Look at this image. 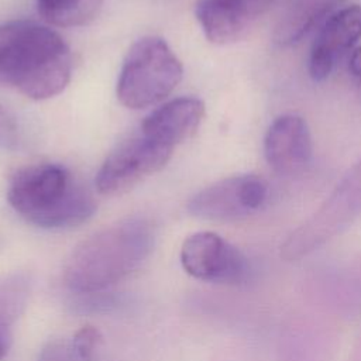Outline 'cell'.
Wrapping results in <instances>:
<instances>
[{"instance_id": "cell-1", "label": "cell", "mask_w": 361, "mask_h": 361, "mask_svg": "<svg viewBox=\"0 0 361 361\" xmlns=\"http://www.w3.org/2000/svg\"><path fill=\"white\" fill-rule=\"evenodd\" d=\"M155 228L145 217H128L82 240L65 261L63 283L76 293L111 288L137 271L149 257Z\"/></svg>"}, {"instance_id": "cell-2", "label": "cell", "mask_w": 361, "mask_h": 361, "mask_svg": "<svg viewBox=\"0 0 361 361\" xmlns=\"http://www.w3.org/2000/svg\"><path fill=\"white\" fill-rule=\"evenodd\" d=\"M71 75V49L56 31L34 21L0 25V85L44 100L61 93Z\"/></svg>"}, {"instance_id": "cell-3", "label": "cell", "mask_w": 361, "mask_h": 361, "mask_svg": "<svg viewBox=\"0 0 361 361\" xmlns=\"http://www.w3.org/2000/svg\"><path fill=\"white\" fill-rule=\"evenodd\" d=\"M7 200L28 223L41 228H71L96 212L89 189L59 164H35L16 172Z\"/></svg>"}, {"instance_id": "cell-4", "label": "cell", "mask_w": 361, "mask_h": 361, "mask_svg": "<svg viewBox=\"0 0 361 361\" xmlns=\"http://www.w3.org/2000/svg\"><path fill=\"white\" fill-rule=\"evenodd\" d=\"M182 73L180 61L162 38H140L123 62L117 97L121 104L134 110L158 104L179 85Z\"/></svg>"}, {"instance_id": "cell-5", "label": "cell", "mask_w": 361, "mask_h": 361, "mask_svg": "<svg viewBox=\"0 0 361 361\" xmlns=\"http://www.w3.org/2000/svg\"><path fill=\"white\" fill-rule=\"evenodd\" d=\"M361 214V159L337 183L322 206L281 244L285 261H298L344 231Z\"/></svg>"}, {"instance_id": "cell-6", "label": "cell", "mask_w": 361, "mask_h": 361, "mask_svg": "<svg viewBox=\"0 0 361 361\" xmlns=\"http://www.w3.org/2000/svg\"><path fill=\"white\" fill-rule=\"evenodd\" d=\"M173 148L162 145L141 131L121 141L104 159L96 176L102 195H123L161 171L171 159Z\"/></svg>"}, {"instance_id": "cell-7", "label": "cell", "mask_w": 361, "mask_h": 361, "mask_svg": "<svg viewBox=\"0 0 361 361\" xmlns=\"http://www.w3.org/2000/svg\"><path fill=\"white\" fill-rule=\"evenodd\" d=\"M179 259L186 274L203 282L240 285L251 275L247 257L213 231H197L186 237Z\"/></svg>"}, {"instance_id": "cell-8", "label": "cell", "mask_w": 361, "mask_h": 361, "mask_svg": "<svg viewBox=\"0 0 361 361\" xmlns=\"http://www.w3.org/2000/svg\"><path fill=\"white\" fill-rule=\"evenodd\" d=\"M268 199V183L252 173L234 175L199 190L188 202V212L204 220L233 221L257 213Z\"/></svg>"}, {"instance_id": "cell-9", "label": "cell", "mask_w": 361, "mask_h": 361, "mask_svg": "<svg viewBox=\"0 0 361 361\" xmlns=\"http://www.w3.org/2000/svg\"><path fill=\"white\" fill-rule=\"evenodd\" d=\"M275 3L276 0H197L195 14L206 38L226 45L245 37Z\"/></svg>"}, {"instance_id": "cell-10", "label": "cell", "mask_w": 361, "mask_h": 361, "mask_svg": "<svg viewBox=\"0 0 361 361\" xmlns=\"http://www.w3.org/2000/svg\"><path fill=\"white\" fill-rule=\"evenodd\" d=\"M361 38V6H343L333 11L323 23L309 55V75L314 82L329 78L345 51Z\"/></svg>"}, {"instance_id": "cell-11", "label": "cell", "mask_w": 361, "mask_h": 361, "mask_svg": "<svg viewBox=\"0 0 361 361\" xmlns=\"http://www.w3.org/2000/svg\"><path fill=\"white\" fill-rule=\"evenodd\" d=\"M312 137L307 123L296 114H283L272 121L264 138V155L279 175L303 171L312 159Z\"/></svg>"}, {"instance_id": "cell-12", "label": "cell", "mask_w": 361, "mask_h": 361, "mask_svg": "<svg viewBox=\"0 0 361 361\" xmlns=\"http://www.w3.org/2000/svg\"><path fill=\"white\" fill-rule=\"evenodd\" d=\"M204 103L197 97H178L154 110L141 124L148 138L173 148L190 138L204 118Z\"/></svg>"}, {"instance_id": "cell-13", "label": "cell", "mask_w": 361, "mask_h": 361, "mask_svg": "<svg viewBox=\"0 0 361 361\" xmlns=\"http://www.w3.org/2000/svg\"><path fill=\"white\" fill-rule=\"evenodd\" d=\"M344 0H288L275 30L274 42L281 47L300 41L317 24L340 8Z\"/></svg>"}, {"instance_id": "cell-14", "label": "cell", "mask_w": 361, "mask_h": 361, "mask_svg": "<svg viewBox=\"0 0 361 361\" xmlns=\"http://www.w3.org/2000/svg\"><path fill=\"white\" fill-rule=\"evenodd\" d=\"M34 278L27 271H13L0 276V361L11 347L14 326L24 313Z\"/></svg>"}, {"instance_id": "cell-15", "label": "cell", "mask_w": 361, "mask_h": 361, "mask_svg": "<svg viewBox=\"0 0 361 361\" xmlns=\"http://www.w3.org/2000/svg\"><path fill=\"white\" fill-rule=\"evenodd\" d=\"M102 344L100 330L86 324L71 336L48 340L38 351L37 361H94Z\"/></svg>"}, {"instance_id": "cell-16", "label": "cell", "mask_w": 361, "mask_h": 361, "mask_svg": "<svg viewBox=\"0 0 361 361\" xmlns=\"http://www.w3.org/2000/svg\"><path fill=\"white\" fill-rule=\"evenodd\" d=\"M38 14L55 27H82L93 21L104 0H35Z\"/></svg>"}, {"instance_id": "cell-17", "label": "cell", "mask_w": 361, "mask_h": 361, "mask_svg": "<svg viewBox=\"0 0 361 361\" xmlns=\"http://www.w3.org/2000/svg\"><path fill=\"white\" fill-rule=\"evenodd\" d=\"M17 140L18 131L14 118L0 107V149L13 148Z\"/></svg>"}, {"instance_id": "cell-18", "label": "cell", "mask_w": 361, "mask_h": 361, "mask_svg": "<svg viewBox=\"0 0 361 361\" xmlns=\"http://www.w3.org/2000/svg\"><path fill=\"white\" fill-rule=\"evenodd\" d=\"M348 69L351 75H354L355 78H361V47L355 48L351 52L350 61H348Z\"/></svg>"}]
</instances>
